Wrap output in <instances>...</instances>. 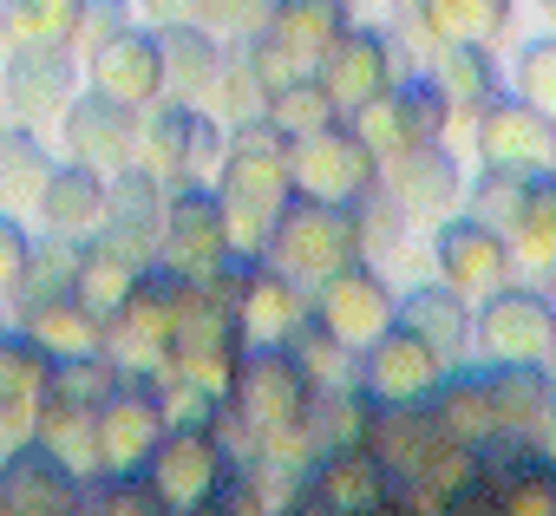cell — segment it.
Listing matches in <instances>:
<instances>
[{"label":"cell","instance_id":"6da1fadb","mask_svg":"<svg viewBox=\"0 0 556 516\" xmlns=\"http://www.w3.org/2000/svg\"><path fill=\"white\" fill-rule=\"evenodd\" d=\"M223 177V209H229V242L242 255H262L275 235V216L295 203L289 177V131H275L268 118H249L229 131V164Z\"/></svg>","mask_w":556,"mask_h":516},{"label":"cell","instance_id":"7a4b0ae2","mask_svg":"<svg viewBox=\"0 0 556 516\" xmlns=\"http://www.w3.org/2000/svg\"><path fill=\"white\" fill-rule=\"evenodd\" d=\"M367 229H361V203H321V196H295L282 216H275L268 235V262H282L289 275L328 282L334 269L361 262Z\"/></svg>","mask_w":556,"mask_h":516},{"label":"cell","instance_id":"3957f363","mask_svg":"<svg viewBox=\"0 0 556 516\" xmlns=\"http://www.w3.org/2000/svg\"><path fill=\"white\" fill-rule=\"evenodd\" d=\"M289 177H295V196L361 203V196H374L387 183V157L354 125H328V131L289 138Z\"/></svg>","mask_w":556,"mask_h":516},{"label":"cell","instance_id":"277c9868","mask_svg":"<svg viewBox=\"0 0 556 516\" xmlns=\"http://www.w3.org/2000/svg\"><path fill=\"white\" fill-rule=\"evenodd\" d=\"M236 464L242 457L223 444V431H210V425H170L144 470L157 477V490H164L170 509H223Z\"/></svg>","mask_w":556,"mask_h":516},{"label":"cell","instance_id":"5b68a950","mask_svg":"<svg viewBox=\"0 0 556 516\" xmlns=\"http://www.w3.org/2000/svg\"><path fill=\"white\" fill-rule=\"evenodd\" d=\"M229 405H236V418L262 438V431L302 425V418L315 412V379L302 373V360H295L289 347H242Z\"/></svg>","mask_w":556,"mask_h":516},{"label":"cell","instance_id":"8992f818","mask_svg":"<svg viewBox=\"0 0 556 516\" xmlns=\"http://www.w3.org/2000/svg\"><path fill=\"white\" fill-rule=\"evenodd\" d=\"M236 242H229V209H223V190H210L203 177H184L170 183V203H164V262H177L184 275H210L216 262H229Z\"/></svg>","mask_w":556,"mask_h":516},{"label":"cell","instance_id":"52a82bcc","mask_svg":"<svg viewBox=\"0 0 556 516\" xmlns=\"http://www.w3.org/2000/svg\"><path fill=\"white\" fill-rule=\"evenodd\" d=\"M445 360L452 353H439L426 334H413V327H387L367 353H361V386L380 399V405H426L439 386H445Z\"/></svg>","mask_w":556,"mask_h":516},{"label":"cell","instance_id":"ba28073f","mask_svg":"<svg viewBox=\"0 0 556 516\" xmlns=\"http://www.w3.org/2000/svg\"><path fill=\"white\" fill-rule=\"evenodd\" d=\"M60 131H66V157H79V164H92V170H105V177H118L125 164H138V138H144V112L92 86V92H79V99L66 105V118H60Z\"/></svg>","mask_w":556,"mask_h":516},{"label":"cell","instance_id":"9c48e42d","mask_svg":"<svg viewBox=\"0 0 556 516\" xmlns=\"http://www.w3.org/2000/svg\"><path fill=\"white\" fill-rule=\"evenodd\" d=\"M478 340L491 360H523V366H543L556 353V301L536 295V288H497L484 295L478 308Z\"/></svg>","mask_w":556,"mask_h":516},{"label":"cell","instance_id":"30bf717a","mask_svg":"<svg viewBox=\"0 0 556 516\" xmlns=\"http://www.w3.org/2000/svg\"><path fill=\"white\" fill-rule=\"evenodd\" d=\"M164 203H170V183L151 177L144 164H125V170L112 177V203H105V229H99V242L118 248L125 262L151 269V262H157V248H164Z\"/></svg>","mask_w":556,"mask_h":516},{"label":"cell","instance_id":"8fae6325","mask_svg":"<svg viewBox=\"0 0 556 516\" xmlns=\"http://www.w3.org/2000/svg\"><path fill=\"white\" fill-rule=\"evenodd\" d=\"M315 321H328L348 347H374L393 321H400V301H393V288H387V275L380 269H367V262H348V269H334L321 288H315Z\"/></svg>","mask_w":556,"mask_h":516},{"label":"cell","instance_id":"7c38bea8","mask_svg":"<svg viewBox=\"0 0 556 516\" xmlns=\"http://www.w3.org/2000/svg\"><path fill=\"white\" fill-rule=\"evenodd\" d=\"M478 164L549 177V170H556V118H543L523 92H517V99L497 92V99L478 112Z\"/></svg>","mask_w":556,"mask_h":516},{"label":"cell","instance_id":"4fadbf2b","mask_svg":"<svg viewBox=\"0 0 556 516\" xmlns=\"http://www.w3.org/2000/svg\"><path fill=\"white\" fill-rule=\"evenodd\" d=\"M86 470H73L53 444L40 438H21L8 451V464H0V496H8V509L21 516H60V509H86Z\"/></svg>","mask_w":556,"mask_h":516},{"label":"cell","instance_id":"5bb4252c","mask_svg":"<svg viewBox=\"0 0 556 516\" xmlns=\"http://www.w3.org/2000/svg\"><path fill=\"white\" fill-rule=\"evenodd\" d=\"M432 255H439V275L465 295H497L510 282V235L478 222L471 209L465 216H439V235H432Z\"/></svg>","mask_w":556,"mask_h":516},{"label":"cell","instance_id":"9a60e30c","mask_svg":"<svg viewBox=\"0 0 556 516\" xmlns=\"http://www.w3.org/2000/svg\"><path fill=\"white\" fill-rule=\"evenodd\" d=\"M0 99H8V112H14L21 125L66 118V105L79 99V60H73V47H27V53H8Z\"/></svg>","mask_w":556,"mask_h":516},{"label":"cell","instance_id":"2e32d148","mask_svg":"<svg viewBox=\"0 0 556 516\" xmlns=\"http://www.w3.org/2000/svg\"><path fill=\"white\" fill-rule=\"evenodd\" d=\"M295 282L302 275H289L282 262H255V255H249V275H242V295H236L242 347H289V334L315 308V295H302Z\"/></svg>","mask_w":556,"mask_h":516},{"label":"cell","instance_id":"e0dca14e","mask_svg":"<svg viewBox=\"0 0 556 516\" xmlns=\"http://www.w3.org/2000/svg\"><path fill=\"white\" fill-rule=\"evenodd\" d=\"M393 503H400V477H393L367 444H334V451L308 470V509L367 516V509H393Z\"/></svg>","mask_w":556,"mask_h":516},{"label":"cell","instance_id":"ac0fdd59","mask_svg":"<svg viewBox=\"0 0 556 516\" xmlns=\"http://www.w3.org/2000/svg\"><path fill=\"white\" fill-rule=\"evenodd\" d=\"M92 86L125 99V105H157L170 92V66H164V40L157 27H125L118 40L92 47Z\"/></svg>","mask_w":556,"mask_h":516},{"label":"cell","instance_id":"d6986e66","mask_svg":"<svg viewBox=\"0 0 556 516\" xmlns=\"http://www.w3.org/2000/svg\"><path fill=\"white\" fill-rule=\"evenodd\" d=\"M315 73L328 79V92L341 99V112H361L367 99H380V92L393 86V53H387V40H380L374 27H348V34L321 53Z\"/></svg>","mask_w":556,"mask_h":516},{"label":"cell","instance_id":"ffe728a7","mask_svg":"<svg viewBox=\"0 0 556 516\" xmlns=\"http://www.w3.org/2000/svg\"><path fill=\"white\" fill-rule=\"evenodd\" d=\"M105 203H112V177L79 164V157L53 164V177L40 183V222L60 229V235H86L92 242L105 229Z\"/></svg>","mask_w":556,"mask_h":516},{"label":"cell","instance_id":"44dd1931","mask_svg":"<svg viewBox=\"0 0 556 516\" xmlns=\"http://www.w3.org/2000/svg\"><path fill=\"white\" fill-rule=\"evenodd\" d=\"M387 196L406 216H445L458 203V157L432 138V144H406L387 164Z\"/></svg>","mask_w":556,"mask_h":516},{"label":"cell","instance_id":"7402d4cb","mask_svg":"<svg viewBox=\"0 0 556 516\" xmlns=\"http://www.w3.org/2000/svg\"><path fill=\"white\" fill-rule=\"evenodd\" d=\"M14 308H21V327H27L53 360L99 353V347H105V327H112L79 288H66V295H40V301H14Z\"/></svg>","mask_w":556,"mask_h":516},{"label":"cell","instance_id":"603a6c76","mask_svg":"<svg viewBox=\"0 0 556 516\" xmlns=\"http://www.w3.org/2000/svg\"><path fill=\"white\" fill-rule=\"evenodd\" d=\"M439 438H445V425H439L432 399H426V405H374L367 451H374L393 477H413V470L432 457V444H439Z\"/></svg>","mask_w":556,"mask_h":516},{"label":"cell","instance_id":"cb8c5ba5","mask_svg":"<svg viewBox=\"0 0 556 516\" xmlns=\"http://www.w3.org/2000/svg\"><path fill=\"white\" fill-rule=\"evenodd\" d=\"M190 131H197V99H177L164 92L157 105H144V138H138V164L164 183H184L197 177L190 170Z\"/></svg>","mask_w":556,"mask_h":516},{"label":"cell","instance_id":"d4e9b609","mask_svg":"<svg viewBox=\"0 0 556 516\" xmlns=\"http://www.w3.org/2000/svg\"><path fill=\"white\" fill-rule=\"evenodd\" d=\"M268 34L302 66H321V53L348 34V0H268Z\"/></svg>","mask_w":556,"mask_h":516},{"label":"cell","instance_id":"484cf974","mask_svg":"<svg viewBox=\"0 0 556 516\" xmlns=\"http://www.w3.org/2000/svg\"><path fill=\"white\" fill-rule=\"evenodd\" d=\"M86 0H0V40L8 53L27 47H79Z\"/></svg>","mask_w":556,"mask_h":516},{"label":"cell","instance_id":"4316f807","mask_svg":"<svg viewBox=\"0 0 556 516\" xmlns=\"http://www.w3.org/2000/svg\"><path fill=\"white\" fill-rule=\"evenodd\" d=\"M34 438L53 444L73 470L99 477V405H79V399H66V392H40V405H34Z\"/></svg>","mask_w":556,"mask_h":516},{"label":"cell","instance_id":"83f0119b","mask_svg":"<svg viewBox=\"0 0 556 516\" xmlns=\"http://www.w3.org/2000/svg\"><path fill=\"white\" fill-rule=\"evenodd\" d=\"M465 301H471V295H465V288H452V282L439 275L432 288H413V295L400 301V327L426 334L439 353H458V347L478 334V314H471Z\"/></svg>","mask_w":556,"mask_h":516},{"label":"cell","instance_id":"f1b7e54d","mask_svg":"<svg viewBox=\"0 0 556 516\" xmlns=\"http://www.w3.org/2000/svg\"><path fill=\"white\" fill-rule=\"evenodd\" d=\"M157 40H164V66H170V92H177V99L216 92V73H223V40H216L203 21L157 27Z\"/></svg>","mask_w":556,"mask_h":516},{"label":"cell","instance_id":"f546056e","mask_svg":"<svg viewBox=\"0 0 556 516\" xmlns=\"http://www.w3.org/2000/svg\"><path fill=\"white\" fill-rule=\"evenodd\" d=\"M491 405H497V425L504 431H543V412H549V392L556 379L543 366H523V360H491Z\"/></svg>","mask_w":556,"mask_h":516},{"label":"cell","instance_id":"4dcf8cb0","mask_svg":"<svg viewBox=\"0 0 556 516\" xmlns=\"http://www.w3.org/2000/svg\"><path fill=\"white\" fill-rule=\"evenodd\" d=\"M432 79L445 86V99H452L458 118H478V112L497 99V60H491L484 40H452V47L439 53V73H432Z\"/></svg>","mask_w":556,"mask_h":516},{"label":"cell","instance_id":"1f68e13d","mask_svg":"<svg viewBox=\"0 0 556 516\" xmlns=\"http://www.w3.org/2000/svg\"><path fill=\"white\" fill-rule=\"evenodd\" d=\"M289 353L302 360V373L315 379V392H341V386H361V347H348L328 321H315V308H308V321L289 334Z\"/></svg>","mask_w":556,"mask_h":516},{"label":"cell","instance_id":"d6a6232c","mask_svg":"<svg viewBox=\"0 0 556 516\" xmlns=\"http://www.w3.org/2000/svg\"><path fill=\"white\" fill-rule=\"evenodd\" d=\"M432 412L445 425V438H465V444H484L497 438V405H491V379L484 373H445V386L432 392Z\"/></svg>","mask_w":556,"mask_h":516},{"label":"cell","instance_id":"836d02e7","mask_svg":"<svg viewBox=\"0 0 556 516\" xmlns=\"http://www.w3.org/2000/svg\"><path fill=\"white\" fill-rule=\"evenodd\" d=\"M341 118H348V112H341V99L328 92V79H321V73H302L295 86L268 92V125H275V131H289V138L328 131V125H341Z\"/></svg>","mask_w":556,"mask_h":516},{"label":"cell","instance_id":"e575fe53","mask_svg":"<svg viewBox=\"0 0 556 516\" xmlns=\"http://www.w3.org/2000/svg\"><path fill=\"white\" fill-rule=\"evenodd\" d=\"M536 183H543L536 170H497V164H484L478 183H471V216L491 222V229H504V235H517V222L536 203Z\"/></svg>","mask_w":556,"mask_h":516},{"label":"cell","instance_id":"d590c367","mask_svg":"<svg viewBox=\"0 0 556 516\" xmlns=\"http://www.w3.org/2000/svg\"><path fill=\"white\" fill-rule=\"evenodd\" d=\"M79 269H86V235H60V229H47L40 248H34V262H27V282L14 288V301H40V295H66V288H79Z\"/></svg>","mask_w":556,"mask_h":516},{"label":"cell","instance_id":"8d00e7d4","mask_svg":"<svg viewBox=\"0 0 556 516\" xmlns=\"http://www.w3.org/2000/svg\"><path fill=\"white\" fill-rule=\"evenodd\" d=\"M432 40H497L510 27V0H426V21H419Z\"/></svg>","mask_w":556,"mask_h":516},{"label":"cell","instance_id":"74e56055","mask_svg":"<svg viewBox=\"0 0 556 516\" xmlns=\"http://www.w3.org/2000/svg\"><path fill=\"white\" fill-rule=\"evenodd\" d=\"M216 105L229 125L268 118V86L255 73V47L249 40H223V73H216Z\"/></svg>","mask_w":556,"mask_h":516},{"label":"cell","instance_id":"f35d334b","mask_svg":"<svg viewBox=\"0 0 556 516\" xmlns=\"http://www.w3.org/2000/svg\"><path fill=\"white\" fill-rule=\"evenodd\" d=\"M510 262L523 269V275H556V170L536 183V203H530V216L517 222V235H510Z\"/></svg>","mask_w":556,"mask_h":516},{"label":"cell","instance_id":"ab89813d","mask_svg":"<svg viewBox=\"0 0 556 516\" xmlns=\"http://www.w3.org/2000/svg\"><path fill=\"white\" fill-rule=\"evenodd\" d=\"M86 509L92 516H164V490L151 470H99L86 483Z\"/></svg>","mask_w":556,"mask_h":516},{"label":"cell","instance_id":"60d3db41","mask_svg":"<svg viewBox=\"0 0 556 516\" xmlns=\"http://www.w3.org/2000/svg\"><path fill=\"white\" fill-rule=\"evenodd\" d=\"M138 275H144V269H138V262H125L118 248H105L99 235L86 242V269H79V295H86V301H92V308H99L105 321H112V314H118V308L131 301Z\"/></svg>","mask_w":556,"mask_h":516},{"label":"cell","instance_id":"b9f144b4","mask_svg":"<svg viewBox=\"0 0 556 516\" xmlns=\"http://www.w3.org/2000/svg\"><path fill=\"white\" fill-rule=\"evenodd\" d=\"M47 177H53V164L27 131H0V209L8 203H40Z\"/></svg>","mask_w":556,"mask_h":516},{"label":"cell","instance_id":"7bdbcfd3","mask_svg":"<svg viewBox=\"0 0 556 516\" xmlns=\"http://www.w3.org/2000/svg\"><path fill=\"white\" fill-rule=\"evenodd\" d=\"M497 509L504 516H556V457H530L523 470H510L497 483Z\"/></svg>","mask_w":556,"mask_h":516},{"label":"cell","instance_id":"ee69618b","mask_svg":"<svg viewBox=\"0 0 556 516\" xmlns=\"http://www.w3.org/2000/svg\"><path fill=\"white\" fill-rule=\"evenodd\" d=\"M47 379H53V353H47L27 327L0 340V386H8V392L40 399V392H47Z\"/></svg>","mask_w":556,"mask_h":516},{"label":"cell","instance_id":"f6af8a7d","mask_svg":"<svg viewBox=\"0 0 556 516\" xmlns=\"http://www.w3.org/2000/svg\"><path fill=\"white\" fill-rule=\"evenodd\" d=\"M393 86H400V118H406V138H413V144H432V138L445 131V118H452L445 86H439V79H393Z\"/></svg>","mask_w":556,"mask_h":516},{"label":"cell","instance_id":"bcb514c9","mask_svg":"<svg viewBox=\"0 0 556 516\" xmlns=\"http://www.w3.org/2000/svg\"><path fill=\"white\" fill-rule=\"evenodd\" d=\"M348 125H354V131H361V138H367L387 164L413 144V138H406V118H400V86H387L380 99H367L361 112H348Z\"/></svg>","mask_w":556,"mask_h":516},{"label":"cell","instance_id":"7dc6e473","mask_svg":"<svg viewBox=\"0 0 556 516\" xmlns=\"http://www.w3.org/2000/svg\"><path fill=\"white\" fill-rule=\"evenodd\" d=\"M517 92H523L543 118H556V34H549V40H530V47L517 53Z\"/></svg>","mask_w":556,"mask_h":516},{"label":"cell","instance_id":"c3c4849f","mask_svg":"<svg viewBox=\"0 0 556 516\" xmlns=\"http://www.w3.org/2000/svg\"><path fill=\"white\" fill-rule=\"evenodd\" d=\"M197 21L216 40H249L255 27H268V0H197Z\"/></svg>","mask_w":556,"mask_h":516},{"label":"cell","instance_id":"681fc988","mask_svg":"<svg viewBox=\"0 0 556 516\" xmlns=\"http://www.w3.org/2000/svg\"><path fill=\"white\" fill-rule=\"evenodd\" d=\"M27 262H34V235L21 229L14 209H0V295H14L27 282Z\"/></svg>","mask_w":556,"mask_h":516},{"label":"cell","instance_id":"f907efd6","mask_svg":"<svg viewBox=\"0 0 556 516\" xmlns=\"http://www.w3.org/2000/svg\"><path fill=\"white\" fill-rule=\"evenodd\" d=\"M249 47H255V73H262L268 92H282V86H295L302 73H315V66H302L282 40H275V34H249Z\"/></svg>","mask_w":556,"mask_h":516},{"label":"cell","instance_id":"816d5d0a","mask_svg":"<svg viewBox=\"0 0 556 516\" xmlns=\"http://www.w3.org/2000/svg\"><path fill=\"white\" fill-rule=\"evenodd\" d=\"M131 27V0H86V27H79V47H105Z\"/></svg>","mask_w":556,"mask_h":516},{"label":"cell","instance_id":"f5cc1de1","mask_svg":"<svg viewBox=\"0 0 556 516\" xmlns=\"http://www.w3.org/2000/svg\"><path fill=\"white\" fill-rule=\"evenodd\" d=\"M223 164H229V131H223V118L197 112V131H190V170L210 177V170H223Z\"/></svg>","mask_w":556,"mask_h":516},{"label":"cell","instance_id":"db71d44e","mask_svg":"<svg viewBox=\"0 0 556 516\" xmlns=\"http://www.w3.org/2000/svg\"><path fill=\"white\" fill-rule=\"evenodd\" d=\"M34 405H40V399H21V392H8V386H0V444H21V438H34Z\"/></svg>","mask_w":556,"mask_h":516},{"label":"cell","instance_id":"11a10c76","mask_svg":"<svg viewBox=\"0 0 556 516\" xmlns=\"http://www.w3.org/2000/svg\"><path fill=\"white\" fill-rule=\"evenodd\" d=\"M144 21H151V27H177V21H197V0H144Z\"/></svg>","mask_w":556,"mask_h":516},{"label":"cell","instance_id":"9f6ffc18","mask_svg":"<svg viewBox=\"0 0 556 516\" xmlns=\"http://www.w3.org/2000/svg\"><path fill=\"white\" fill-rule=\"evenodd\" d=\"M543 451L556 457V392H549V412H543Z\"/></svg>","mask_w":556,"mask_h":516},{"label":"cell","instance_id":"6f0895ef","mask_svg":"<svg viewBox=\"0 0 556 516\" xmlns=\"http://www.w3.org/2000/svg\"><path fill=\"white\" fill-rule=\"evenodd\" d=\"M393 8H400L406 21H426V0H393Z\"/></svg>","mask_w":556,"mask_h":516},{"label":"cell","instance_id":"680465c9","mask_svg":"<svg viewBox=\"0 0 556 516\" xmlns=\"http://www.w3.org/2000/svg\"><path fill=\"white\" fill-rule=\"evenodd\" d=\"M0 340H8V321H0Z\"/></svg>","mask_w":556,"mask_h":516},{"label":"cell","instance_id":"91938a15","mask_svg":"<svg viewBox=\"0 0 556 516\" xmlns=\"http://www.w3.org/2000/svg\"><path fill=\"white\" fill-rule=\"evenodd\" d=\"M543 8H549V14H556V0H543Z\"/></svg>","mask_w":556,"mask_h":516},{"label":"cell","instance_id":"94428289","mask_svg":"<svg viewBox=\"0 0 556 516\" xmlns=\"http://www.w3.org/2000/svg\"><path fill=\"white\" fill-rule=\"evenodd\" d=\"M0 509H8V496H0Z\"/></svg>","mask_w":556,"mask_h":516}]
</instances>
